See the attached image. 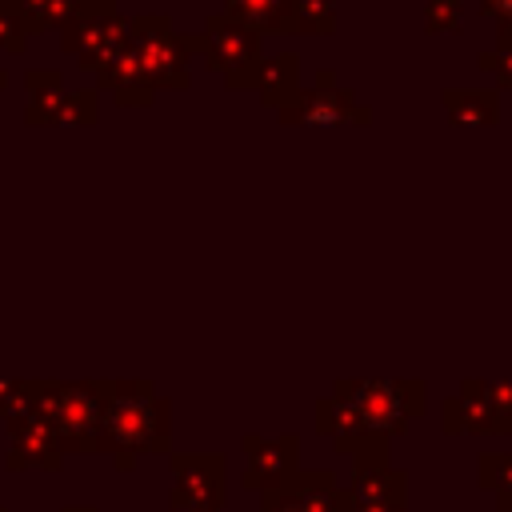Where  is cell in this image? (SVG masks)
Instances as JSON below:
<instances>
[{"label":"cell","mask_w":512,"mask_h":512,"mask_svg":"<svg viewBox=\"0 0 512 512\" xmlns=\"http://www.w3.org/2000/svg\"><path fill=\"white\" fill-rule=\"evenodd\" d=\"M128 48L140 64V76L152 92L164 88H188L192 80V52L188 40L172 32V20L160 12L132 16L128 20Z\"/></svg>","instance_id":"cell-1"},{"label":"cell","mask_w":512,"mask_h":512,"mask_svg":"<svg viewBox=\"0 0 512 512\" xmlns=\"http://www.w3.org/2000/svg\"><path fill=\"white\" fill-rule=\"evenodd\" d=\"M188 52H200L212 72H224V84L236 88H256V64H260V36L232 20L228 12L208 16L200 36H184Z\"/></svg>","instance_id":"cell-2"},{"label":"cell","mask_w":512,"mask_h":512,"mask_svg":"<svg viewBox=\"0 0 512 512\" xmlns=\"http://www.w3.org/2000/svg\"><path fill=\"white\" fill-rule=\"evenodd\" d=\"M124 44H128V16H120L112 0H80L72 16L60 24V48L80 68L92 72Z\"/></svg>","instance_id":"cell-3"},{"label":"cell","mask_w":512,"mask_h":512,"mask_svg":"<svg viewBox=\"0 0 512 512\" xmlns=\"http://www.w3.org/2000/svg\"><path fill=\"white\" fill-rule=\"evenodd\" d=\"M276 116L284 124H340V120H372V108H364L356 100L352 88H344L328 68L316 72V84L308 92H296L284 108H276Z\"/></svg>","instance_id":"cell-4"},{"label":"cell","mask_w":512,"mask_h":512,"mask_svg":"<svg viewBox=\"0 0 512 512\" xmlns=\"http://www.w3.org/2000/svg\"><path fill=\"white\" fill-rule=\"evenodd\" d=\"M96 80H100V88H104V92H112V96H116V104H124V108L152 104V88L144 84L140 64H136V56H132V48H128V44H124V48H116V52L96 68Z\"/></svg>","instance_id":"cell-5"},{"label":"cell","mask_w":512,"mask_h":512,"mask_svg":"<svg viewBox=\"0 0 512 512\" xmlns=\"http://www.w3.org/2000/svg\"><path fill=\"white\" fill-rule=\"evenodd\" d=\"M64 76L56 68H32L24 76V120L28 124H56L64 104Z\"/></svg>","instance_id":"cell-6"},{"label":"cell","mask_w":512,"mask_h":512,"mask_svg":"<svg viewBox=\"0 0 512 512\" xmlns=\"http://www.w3.org/2000/svg\"><path fill=\"white\" fill-rule=\"evenodd\" d=\"M256 92L268 108H284L296 92H300V60L292 52H276V56H260L256 64Z\"/></svg>","instance_id":"cell-7"},{"label":"cell","mask_w":512,"mask_h":512,"mask_svg":"<svg viewBox=\"0 0 512 512\" xmlns=\"http://www.w3.org/2000/svg\"><path fill=\"white\" fill-rule=\"evenodd\" d=\"M444 112L452 124L464 128H484L500 120V96L496 92H480V88H444Z\"/></svg>","instance_id":"cell-8"},{"label":"cell","mask_w":512,"mask_h":512,"mask_svg":"<svg viewBox=\"0 0 512 512\" xmlns=\"http://www.w3.org/2000/svg\"><path fill=\"white\" fill-rule=\"evenodd\" d=\"M224 12L252 28L256 36L292 32V0H224Z\"/></svg>","instance_id":"cell-9"},{"label":"cell","mask_w":512,"mask_h":512,"mask_svg":"<svg viewBox=\"0 0 512 512\" xmlns=\"http://www.w3.org/2000/svg\"><path fill=\"white\" fill-rule=\"evenodd\" d=\"M76 4H80V0H12V12L24 20L28 36H36V32L60 28V24L72 16Z\"/></svg>","instance_id":"cell-10"},{"label":"cell","mask_w":512,"mask_h":512,"mask_svg":"<svg viewBox=\"0 0 512 512\" xmlns=\"http://www.w3.org/2000/svg\"><path fill=\"white\" fill-rule=\"evenodd\" d=\"M336 28V0H292V32L328 36Z\"/></svg>","instance_id":"cell-11"},{"label":"cell","mask_w":512,"mask_h":512,"mask_svg":"<svg viewBox=\"0 0 512 512\" xmlns=\"http://www.w3.org/2000/svg\"><path fill=\"white\" fill-rule=\"evenodd\" d=\"M476 64H480L488 76H496L500 88H512V32H500L496 48H492V52H480Z\"/></svg>","instance_id":"cell-12"},{"label":"cell","mask_w":512,"mask_h":512,"mask_svg":"<svg viewBox=\"0 0 512 512\" xmlns=\"http://www.w3.org/2000/svg\"><path fill=\"white\" fill-rule=\"evenodd\" d=\"M464 20V0H424V28L428 32H456Z\"/></svg>","instance_id":"cell-13"},{"label":"cell","mask_w":512,"mask_h":512,"mask_svg":"<svg viewBox=\"0 0 512 512\" xmlns=\"http://www.w3.org/2000/svg\"><path fill=\"white\" fill-rule=\"evenodd\" d=\"M56 124H96V92H88V88H80V92L68 88Z\"/></svg>","instance_id":"cell-14"},{"label":"cell","mask_w":512,"mask_h":512,"mask_svg":"<svg viewBox=\"0 0 512 512\" xmlns=\"http://www.w3.org/2000/svg\"><path fill=\"white\" fill-rule=\"evenodd\" d=\"M24 44H28V28H24V20H20L12 8H0V52L20 56Z\"/></svg>","instance_id":"cell-15"},{"label":"cell","mask_w":512,"mask_h":512,"mask_svg":"<svg viewBox=\"0 0 512 512\" xmlns=\"http://www.w3.org/2000/svg\"><path fill=\"white\" fill-rule=\"evenodd\" d=\"M480 12L500 24V32H512V0H480Z\"/></svg>","instance_id":"cell-16"},{"label":"cell","mask_w":512,"mask_h":512,"mask_svg":"<svg viewBox=\"0 0 512 512\" xmlns=\"http://www.w3.org/2000/svg\"><path fill=\"white\" fill-rule=\"evenodd\" d=\"M4 84H8V72H4V68H0V88H4Z\"/></svg>","instance_id":"cell-17"}]
</instances>
